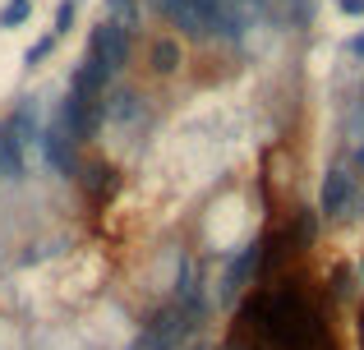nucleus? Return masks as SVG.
Segmentation results:
<instances>
[{"label":"nucleus","instance_id":"f8f14e48","mask_svg":"<svg viewBox=\"0 0 364 350\" xmlns=\"http://www.w3.org/2000/svg\"><path fill=\"white\" fill-rule=\"evenodd\" d=\"M28 14H33V0H9V5L0 9V28H18Z\"/></svg>","mask_w":364,"mask_h":350},{"label":"nucleus","instance_id":"2eb2a0df","mask_svg":"<svg viewBox=\"0 0 364 350\" xmlns=\"http://www.w3.org/2000/svg\"><path fill=\"white\" fill-rule=\"evenodd\" d=\"M346 55H355V60H364V33L346 37Z\"/></svg>","mask_w":364,"mask_h":350},{"label":"nucleus","instance_id":"4468645a","mask_svg":"<svg viewBox=\"0 0 364 350\" xmlns=\"http://www.w3.org/2000/svg\"><path fill=\"white\" fill-rule=\"evenodd\" d=\"M337 9L346 18H364V0H337Z\"/></svg>","mask_w":364,"mask_h":350},{"label":"nucleus","instance_id":"423d86ee","mask_svg":"<svg viewBox=\"0 0 364 350\" xmlns=\"http://www.w3.org/2000/svg\"><path fill=\"white\" fill-rule=\"evenodd\" d=\"M258 281H263V240H254L249 249H240L231 263H226V277H222L217 300H222V305H235V300H245Z\"/></svg>","mask_w":364,"mask_h":350},{"label":"nucleus","instance_id":"f257e3e1","mask_svg":"<svg viewBox=\"0 0 364 350\" xmlns=\"http://www.w3.org/2000/svg\"><path fill=\"white\" fill-rule=\"evenodd\" d=\"M148 9L189 42H240L245 37V9L231 0H148Z\"/></svg>","mask_w":364,"mask_h":350},{"label":"nucleus","instance_id":"f3484780","mask_svg":"<svg viewBox=\"0 0 364 350\" xmlns=\"http://www.w3.org/2000/svg\"><path fill=\"white\" fill-rule=\"evenodd\" d=\"M107 9H129V0H107Z\"/></svg>","mask_w":364,"mask_h":350},{"label":"nucleus","instance_id":"ddd939ff","mask_svg":"<svg viewBox=\"0 0 364 350\" xmlns=\"http://www.w3.org/2000/svg\"><path fill=\"white\" fill-rule=\"evenodd\" d=\"M55 42H60V37H55V33H46L42 42H33V46H28V55H23V65H42L46 55L55 51Z\"/></svg>","mask_w":364,"mask_h":350},{"label":"nucleus","instance_id":"a211bd4d","mask_svg":"<svg viewBox=\"0 0 364 350\" xmlns=\"http://www.w3.org/2000/svg\"><path fill=\"white\" fill-rule=\"evenodd\" d=\"M355 162H360V166H364V143H360V153H355Z\"/></svg>","mask_w":364,"mask_h":350},{"label":"nucleus","instance_id":"6e6552de","mask_svg":"<svg viewBox=\"0 0 364 350\" xmlns=\"http://www.w3.org/2000/svg\"><path fill=\"white\" fill-rule=\"evenodd\" d=\"M83 185V194H88V203L92 207H102L111 194H116V185H120V171L111 162H88V166H79V175H74Z\"/></svg>","mask_w":364,"mask_h":350},{"label":"nucleus","instance_id":"0eeeda50","mask_svg":"<svg viewBox=\"0 0 364 350\" xmlns=\"http://www.w3.org/2000/svg\"><path fill=\"white\" fill-rule=\"evenodd\" d=\"M350 198H355V175L350 171H328L323 175V189H318V212L323 217H346Z\"/></svg>","mask_w":364,"mask_h":350},{"label":"nucleus","instance_id":"dca6fc26","mask_svg":"<svg viewBox=\"0 0 364 350\" xmlns=\"http://www.w3.org/2000/svg\"><path fill=\"white\" fill-rule=\"evenodd\" d=\"M355 337H360V350H364V300H360V309H355Z\"/></svg>","mask_w":364,"mask_h":350},{"label":"nucleus","instance_id":"7ed1b4c3","mask_svg":"<svg viewBox=\"0 0 364 350\" xmlns=\"http://www.w3.org/2000/svg\"><path fill=\"white\" fill-rule=\"evenodd\" d=\"M37 134V111L33 102H18L5 120H0V180L18 185L28 175V143Z\"/></svg>","mask_w":364,"mask_h":350},{"label":"nucleus","instance_id":"20e7f679","mask_svg":"<svg viewBox=\"0 0 364 350\" xmlns=\"http://www.w3.org/2000/svg\"><path fill=\"white\" fill-rule=\"evenodd\" d=\"M129 46H134L129 23H120V18H102V23L88 33V55H83V60L97 65L107 79H116L124 65H129Z\"/></svg>","mask_w":364,"mask_h":350},{"label":"nucleus","instance_id":"39448f33","mask_svg":"<svg viewBox=\"0 0 364 350\" xmlns=\"http://www.w3.org/2000/svg\"><path fill=\"white\" fill-rule=\"evenodd\" d=\"M42 153H46V162L55 166L60 175H79V153H83V134H79V125H74V116H70V106H55V116H51V125H46V134H42Z\"/></svg>","mask_w":364,"mask_h":350},{"label":"nucleus","instance_id":"f03ea898","mask_svg":"<svg viewBox=\"0 0 364 350\" xmlns=\"http://www.w3.org/2000/svg\"><path fill=\"white\" fill-rule=\"evenodd\" d=\"M203 318H208V300L198 295L194 286H185V290H176V295H171L148 323H143L134 350H180L189 337L198 332Z\"/></svg>","mask_w":364,"mask_h":350},{"label":"nucleus","instance_id":"9d476101","mask_svg":"<svg viewBox=\"0 0 364 350\" xmlns=\"http://www.w3.org/2000/svg\"><path fill=\"white\" fill-rule=\"evenodd\" d=\"M148 51H152V70H157V74H171L180 65V46L171 42V37H157Z\"/></svg>","mask_w":364,"mask_h":350},{"label":"nucleus","instance_id":"1a4fd4ad","mask_svg":"<svg viewBox=\"0 0 364 350\" xmlns=\"http://www.w3.org/2000/svg\"><path fill=\"white\" fill-rule=\"evenodd\" d=\"M355 295V272L346 268V263H337V268L328 272V305L332 300H350Z\"/></svg>","mask_w":364,"mask_h":350},{"label":"nucleus","instance_id":"9b49d317","mask_svg":"<svg viewBox=\"0 0 364 350\" xmlns=\"http://www.w3.org/2000/svg\"><path fill=\"white\" fill-rule=\"evenodd\" d=\"M74 18H79V5H74V0H60V5H55V18H51V33L65 37L74 28Z\"/></svg>","mask_w":364,"mask_h":350}]
</instances>
